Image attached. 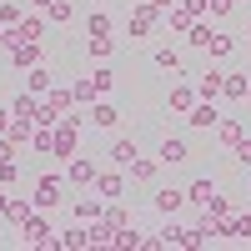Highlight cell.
Masks as SVG:
<instances>
[{"mask_svg": "<svg viewBox=\"0 0 251 251\" xmlns=\"http://www.w3.org/2000/svg\"><path fill=\"white\" fill-rule=\"evenodd\" d=\"M55 5V0H30V10H50Z\"/></svg>", "mask_w": 251, "mask_h": 251, "instance_id": "ee69618b", "label": "cell"}, {"mask_svg": "<svg viewBox=\"0 0 251 251\" xmlns=\"http://www.w3.org/2000/svg\"><path fill=\"white\" fill-rule=\"evenodd\" d=\"M156 241H161V246H186V226H176V221H166L161 231H156Z\"/></svg>", "mask_w": 251, "mask_h": 251, "instance_id": "4dcf8cb0", "label": "cell"}, {"mask_svg": "<svg viewBox=\"0 0 251 251\" xmlns=\"http://www.w3.org/2000/svg\"><path fill=\"white\" fill-rule=\"evenodd\" d=\"M181 10H186V15H196V20H201V15H206V0H181Z\"/></svg>", "mask_w": 251, "mask_h": 251, "instance_id": "f35d334b", "label": "cell"}, {"mask_svg": "<svg viewBox=\"0 0 251 251\" xmlns=\"http://www.w3.org/2000/svg\"><path fill=\"white\" fill-rule=\"evenodd\" d=\"M96 191H100V201H121V191H126V171L116 166V171H100L96 176Z\"/></svg>", "mask_w": 251, "mask_h": 251, "instance_id": "30bf717a", "label": "cell"}, {"mask_svg": "<svg viewBox=\"0 0 251 251\" xmlns=\"http://www.w3.org/2000/svg\"><path fill=\"white\" fill-rule=\"evenodd\" d=\"M96 176H100V166H96L91 156H71V161H66V181H71V186H96Z\"/></svg>", "mask_w": 251, "mask_h": 251, "instance_id": "8992f818", "label": "cell"}, {"mask_svg": "<svg viewBox=\"0 0 251 251\" xmlns=\"http://www.w3.org/2000/svg\"><path fill=\"white\" fill-rule=\"evenodd\" d=\"M246 100H251V96H246Z\"/></svg>", "mask_w": 251, "mask_h": 251, "instance_id": "681fc988", "label": "cell"}, {"mask_svg": "<svg viewBox=\"0 0 251 251\" xmlns=\"http://www.w3.org/2000/svg\"><path fill=\"white\" fill-rule=\"evenodd\" d=\"M10 116H25V121H35V116H40V96H35V91H20V96L10 100Z\"/></svg>", "mask_w": 251, "mask_h": 251, "instance_id": "44dd1931", "label": "cell"}, {"mask_svg": "<svg viewBox=\"0 0 251 251\" xmlns=\"http://www.w3.org/2000/svg\"><path fill=\"white\" fill-rule=\"evenodd\" d=\"M211 196H216V181L211 176H196L191 186H186V201H191V206H211Z\"/></svg>", "mask_w": 251, "mask_h": 251, "instance_id": "e0dca14e", "label": "cell"}, {"mask_svg": "<svg viewBox=\"0 0 251 251\" xmlns=\"http://www.w3.org/2000/svg\"><path fill=\"white\" fill-rule=\"evenodd\" d=\"M15 146H30L35 141V121H25V116H10V131H5Z\"/></svg>", "mask_w": 251, "mask_h": 251, "instance_id": "603a6c76", "label": "cell"}, {"mask_svg": "<svg viewBox=\"0 0 251 251\" xmlns=\"http://www.w3.org/2000/svg\"><path fill=\"white\" fill-rule=\"evenodd\" d=\"M20 20H25V10H20V0H0V25H5V30H15Z\"/></svg>", "mask_w": 251, "mask_h": 251, "instance_id": "f1b7e54d", "label": "cell"}, {"mask_svg": "<svg viewBox=\"0 0 251 251\" xmlns=\"http://www.w3.org/2000/svg\"><path fill=\"white\" fill-rule=\"evenodd\" d=\"M30 211H35V201H20V196H10V206H5V216H0V221L20 226V221H30Z\"/></svg>", "mask_w": 251, "mask_h": 251, "instance_id": "cb8c5ba5", "label": "cell"}, {"mask_svg": "<svg viewBox=\"0 0 251 251\" xmlns=\"http://www.w3.org/2000/svg\"><path fill=\"white\" fill-rule=\"evenodd\" d=\"M206 50H211V60H226V55H231V50H236V40L216 30V35H211V46H206Z\"/></svg>", "mask_w": 251, "mask_h": 251, "instance_id": "d6a6232c", "label": "cell"}, {"mask_svg": "<svg viewBox=\"0 0 251 251\" xmlns=\"http://www.w3.org/2000/svg\"><path fill=\"white\" fill-rule=\"evenodd\" d=\"M5 206H10V186H0V216H5Z\"/></svg>", "mask_w": 251, "mask_h": 251, "instance_id": "b9f144b4", "label": "cell"}, {"mask_svg": "<svg viewBox=\"0 0 251 251\" xmlns=\"http://www.w3.org/2000/svg\"><path fill=\"white\" fill-rule=\"evenodd\" d=\"M50 86H55V75H50V66H46V60H40V66H30V71H25V91L46 96Z\"/></svg>", "mask_w": 251, "mask_h": 251, "instance_id": "ac0fdd59", "label": "cell"}, {"mask_svg": "<svg viewBox=\"0 0 251 251\" xmlns=\"http://www.w3.org/2000/svg\"><path fill=\"white\" fill-rule=\"evenodd\" d=\"M106 156H111V166H121V171H126V166H131V161L141 156V146H136V136H116Z\"/></svg>", "mask_w": 251, "mask_h": 251, "instance_id": "9c48e42d", "label": "cell"}, {"mask_svg": "<svg viewBox=\"0 0 251 251\" xmlns=\"http://www.w3.org/2000/svg\"><path fill=\"white\" fill-rule=\"evenodd\" d=\"M126 176H131V181H156L161 176V161L156 156H136L131 166H126Z\"/></svg>", "mask_w": 251, "mask_h": 251, "instance_id": "d6986e66", "label": "cell"}, {"mask_svg": "<svg viewBox=\"0 0 251 251\" xmlns=\"http://www.w3.org/2000/svg\"><path fill=\"white\" fill-rule=\"evenodd\" d=\"M151 206H156L161 216H176L181 206H186V186H161V191H156V201H151Z\"/></svg>", "mask_w": 251, "mask_h": 251, "instance_id": "ba28073f", "label": "cell"}, {"mask_svg": "<svg viewBox=\"0 0 251 251\" xmlns=\"http://www.w3.org/2000/svg\"><path fill=\"white\" fill-rule=\"evenodd\" d=\"M46 20H50L46 10H35V15H25V20H20L10 35H15V40H46Z\"/></svg>", "mask_w": 251, "mask_h": 251, "instance_id": "7c38bea8", "label": "cell"}, {"mask_svg": "<svg viewBox=\"0 0 251 251\" xmlns=\"http://www.w3.org/2000/svg\"><path fill=\"white\" fill-rule=\"evenodd\" d=\"M216 121H221L216 100H196V106L186 111V126H191V131H216Z\"/></svg>", "mask_w": 251, "mask_h": 251, "instance_id": "52a82bcc", "label": "cell"}, {"mask_svg": "<svg viewBox=\"0 0 251 251\" xmlns=\"http://www.w3.org/2000/svg\"><path fill=\"white\" fill-rule=\"evenodd\" d=\"M246 46H251V35H246Z\"/></svg>", "mask_w": 251, "mask_h": 251, "instance_id": "7dc6e473", "label": "cell"}, {"mask_svg": "<svg viewBox=\"0 0 251 251\" xmlns=\"http://www.w3.org/2000/svg\"><path fill=\"white\" fill-rule=\"evenodd\" d=\"M20 181V166H15V156H5L0 161V186H15Z\"/></svg>", "mask_w": 251, "mask_h": 251, "instance_id": "d590c367", "label": "cell"}, {"mask_svg": "<svg viewBox=\"0 0 251 251\" xmlns=\"http://www.w3.org/2000/svg\"><path fill=\"white\" fill-rule=\"evenodd\" d=\"M246 191H251V181H246Z\"/></svg>", "mask_w": 251, "mask_h": 251, "instance_id": "c3c4849f", "label": "cell"}, {"mask_svg": "<svg viewBox=\"0 0 251 251\" xmlns=\"http://www.w3.org/2000/svg\"><path fill=\"white\" fill-rule=\"evenodd\" d=\"M206 15H211V20H226V15H231V0H206Z\"/></svg>", "mask_w": 251, "mask_h": 251, "instance_id": "74e56055", "label": "cell"}, {"mask_svg": "<svg viewBox=\"0 0 251 251\" xmlns=\"http://www.w3.org/2000/svg\"><path fill=\"white\" fill-rule=\"evenodd\" d=\"M5 131H10V111L0 106V136H5Z\"/></svg>", "mask_w": 251, "mask_h": 251, "instance_id": "7bdbcfd3", "label": "cell"}, {"mask_svg": "<svg viewBox=\"0 0 251 251\" xmlns=\"http://www.w3.org/2000/svg\"><path fill=\"white\" fill-rule=\"evenodd\" d=\"M100 216H106V201H100V196L75 201V221H100Z\"/></svg>", "mask_w": 251, "mask_h": 251, "instance_id": "4316f807", "label": "cell"}, {"mask_svg": "<svg viewBox=\"0 0 251 251\" xmlns=\"http://www.w3.org/2000/svg\"><path fill=\"white\" fill-rule=\"evenodd\" d=\"M5 50H10V66H15V71H30V66L46 60L40 40H15V35H5Z\"/></svg>", "mask_w": 251, "mask_h": 251, "instance_id": "277c9868", "label": "cell"}, {"mask_svg": "<svg viewBox=\"0 0 251 251\" xmlns=\"http://www.w3.org/2000/svg\"><path fill=\"white\" fill-rule=\"evenodd\" d=\"M55 246H91V226H66V231H55Z\"/></svg>", "mask_w": 251, "mask_h": 251, "instance_id": "7402d4cb", "label": "cell"}, {"mask_svg": "<svg viewBox=\"0 0 251 251\" xmlns=\"http://www.w3.org/2000/svg\"><path fill=\"white\" fill-rule=\"evenodd\" d=\"M91 126H96V131H116V126H121V111L111 106V100H96V106H91V116H86Z\"/></svg>", "mask_w": 251, "mask_h": 251, "instance_id": "4fadbf2b", "label": "cell"}, {"mask_svg": "<svg viewBox=\"0 0 251 251\" xmlns=\"http://www.w3.org/2000/svg\"><path fill=\"white\" fill-rule=\"evenodd\" d=\"M86 50H91L96 60H106V55L116 50V40H111V35H86Z\"/></svg>", "mask_w": 251, "mask_h": 251, "instance_id": "1f68e13d", "label": "cell"}, {"mask_svg": "<svg viewBox=\"0 0 251 251\" xmlns=\"http://www.w3.org/2000/svg\"><path fill=\"white\" fill-rule=\"evenodd\" d=\"M231 5H251V0H231Z\"/></svg>", "mask_w": 251, "mask_h": 251, "instance_id": "bcb514c9", "label": "cell"}, {"mask_svg": "<svg viewBox=\"0 0 251 251\" xmlns=\"http://www.w3.org/2000/svg\"><path fill=\"white\" fill-rule=\"evenodd\" d=\"M71 96L80 100V106H86V100H91V106H96V86H91V75H80L75 86H71Z\"/></svg>", "mask_w": 251, "mask_h": 251, "instance_id": "836d02e7", "label": "cell"}, {"mask_svg": "<svg viewBox=\"0 0 251 251\" xmlns=\"http://www.w3.org/2000/svg\"><path fill=\"white\" fill-rule=\"evenodd\" d=\"M191 25H196V15H186L181 5H176V10H166V30H171V35H186Z\"/></svg>", "mask_w": 251, "mask_h": 251, "instance_id": "484cf974", "label": "cell"}, {"mask_svg": "<svg viewBox=\"0 0 251 251\" xmlns=\"http://www.w3.org/2000/svg\"><path fill=\"white\" fill-rule=\"evenodd\" d=\"M241 136H246V121H236V116H221V121H216V141H221V146H236Z\"/></svg>", "mask_w": 251, "mask_h": 251, "instance_id": "ffe728a7", "label": "cell"}, {"mask_svg": "<svg viewBox=\"0 0 251 251\" xmlns=\"http://www.w3.org/2000/svg\"><path fill=\"white\" fill-rule=\"evenodd\" d=\"M161 25H166V15L151 5V0H141V5L126 10V30H131V40H151Z\"/></svg>", "mask_w": 251, "mask_h": 251, "instance_id": "6da1fadb", "label": "cell"}, {"mask_svg": "<svg viewBox=\"0 0 251 251\" xmlns=\"http://www.w3.org/2000/svg\"><path fill=\"white\" fill-rule=\"evenodd\" d=\"M20 241H25V246H55L50 211H30V221H20Z\"/></svg>", "mask_w": 251, "mask_h": 251, "instance_id": "3957f363", "label": "cell"}, {"mask_svg": "<svg viewBox=\"0 0 251 251\" xmlns=\"http://www.w3.org/2000/svg\"><path fill=\"white\" fill-rule=\"evenodd\" d=\"M151 66H156V71H171V75H181V71H186V55H181L176 46H156V50H151Z\"/></svg>", "mask_w": 251, "mask_h": 251, "instance_id": "8fae6325", "label": "cell"}, {"mask_svg": "<svg viewBox=\"0 0 251 251\" xmlns=\"http://www.w3.org/2000/svg\"><path fill=\"white\" fill-rule=\"evenodd\" d=\"M46 15H50V20H55V25H66V20H71V15H75V10H71V0H55V5H50V10H46Z\"/></svg>", "mask_w": 251, "mask_h": 251, "instance_id": "8d00e7d4", "label": "cell"}, {"mask_svg": "<svg viewBox=\"0 0 251 251\" xmlns=\"http://www.w3.org/2000/svg\"><path fill=\"white\" fill-rule=\"evenodd\" d=\"M66 176H50V171H40L35 181H30V201H35V211H55L60 206V196H66Z\"/></svg>", "mask_w": 251, "mask_h": 251, "instance_id": "7a4b0ae2", "label": "cell"}, {"mask_svg": "<svg viewBox=\"0 0 251 251\" xmlns=\"http://www.w3.org/2000/svg\"><path fill=\"white\" fill-rule=\"evenodd\" d=\"M211 35H216V30L206 25V20H196V25L186 30V46H191V50H206V46H211Z\"/></svg>", "mask_w": 251, "mask_h": 251, "instance_id": "d4e9b609", "label": "cell"}, {"mask_svg": "<svg viewBox=\"0 0 251 251\" xmlns=\"http://www.w3.org/2000/svg\"><path fill=\"white\" fill-rule=\"evenodd\" d=\"M151 5H156V10L166 15V10H176V5H181V0H151Z\"/></svg>", "mask_w": 251, "mask_h": 251, "instance_id": "60d3db41", "label": "cell"}, {"mask_svg": "<svg viewBox=\"0 0 251 251\" xmlns=\"http://www.w3.org/2000/svg\"><path fill=\"white\" fill-rule=\"evenodd\" d=\"M236 236H241V241H251V211H246V216H236Z\"/></svg>", "mask_w": 251, "mask_h": 251, "instance_id": "ab89813d", "label": "cell"}, {"mask_svg": "<svg viewBox=\"0 0 251 251\" xmlns=\"http://www.w3.org/2000/svg\"><path fill=\"white\" fill-rule=\"evenodd\" d=\"M91 86H96V96H111V91H116V71H111V66H96V71H91Z\"/></svg>", "mask_w": 251, "mask_h": 251, "instance_id": "83f0119b", "label": "cell"}, {"mask_svg": "<svg viewBox=\"0 0 251 251\" xmlns=\"http://www.w3.org/2000/svg\"><path fill=\"white\" fill-rule=\"evenodd\" d=\"M106 221L116 226V231H121V226H136V216L126 211V206H106Z\"/></svg>", "mask_w": 251, "mask_h": 251, "instance_id": "e575fe53", "label": "cell"}, {"mask_svg": "<svg viewBox=\"0 0 251 251\" xmlns=\"http://www.w3.org/2000/svg\"><path fill=\"white\" fill-rule=\"evenodd\" d=\"M221 96H226V100H246V96H251V75H246V71H226Z\"/></svg>", "mask_w": 251, "mask_h": 251, "instance_id": "2e32d148", "label": "cell"}, {"mask_svg": "<svg viewBox=\"0 0 251 251\" xmlns=\"http://www.w3.org/2000/svg\"><path fill=\"white\" fill-rule=\"evenodd\" d=\"M221 86H226V71H216V66H211V71H201L196 96H201V100H216V96H221Z\"/></svg>", "mask_w": 251, "mask_h": 251, "instance_id": "9a60e30c", "label": "cell"}, {"mask_svg": "<svg viewBox=\"0 0 251 251\" xmlns=\"http://www.w3.org/2000/svg\"><path fill=\"white\" fill-rule=\"evenodd\" d=\"M156 161H161V166H186V161H191V146H186L181 136H161Z\"/></svg>", "mask_w": 251, "mask_h": 251, "instance_id": "5b68a950", "label": "cell"}, {"mask_svg": "<svg viewBox=\"0 0 251 251\" xmlns=\"http://www.w3.org/2000/svg\"><path fill=\"white\" fill-rule=\"evenodd\" d=\"M196 86H171V96H166V111H176V116H186V111H191L196 106Z\"/></svg>", "mask_w": 251, "mask_h": 251, "instance_id": "5bb4252c", "label": "cell"}, {"mask_svg": "<svg viewBox=\"0 0 251 251\" xmlns=\"http://www.w3.org/2000/svg\"><path fill=\"white\" fill-rule=\"evenodd\" d=\"M5 35H10V30H5V25H0V46H5Z\"/></svg>", "mask_w": 251, "mask_h": 251, "instance_id": "f6af8a7d", "label": "cell"}, {"mask_svg": "<svg viewBox=\"0 0 251 251\" xmlns=\"http://www.w3.org/2000/svg\"><path fill=\"white\" fill-rule=\"evenodd\" d=\"M111 25H116V20H111L106 10H91V15H86V35H111Z\"/></svg>", "mask_w": 251, "mask_h": 251, "instance_id": "f546056e", "label": "cell"}]
</instances>
